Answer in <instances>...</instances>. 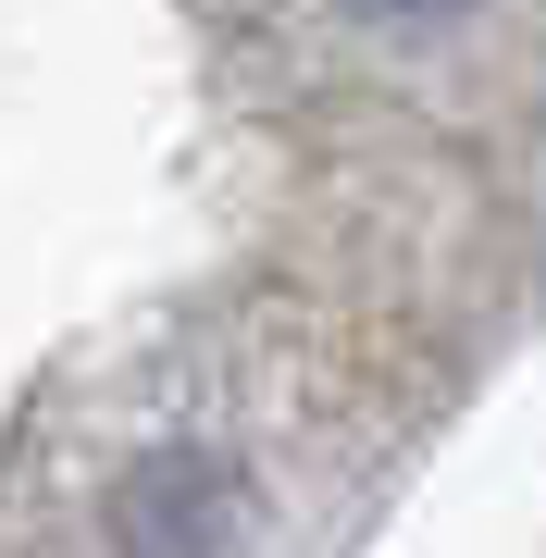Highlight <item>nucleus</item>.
Listing matches in <instances>:
<instances>
[{"mask_svg":"<svg viewBox=\"0 0 546 558\" xmlns=\"http://www.w3.org/2000/svg\"><path fill=\"white\" fill-rule=\"evenodd\" d=\"M361 13H385V25H410V13H447V0H361Z\"/></svg>","mask_w":546,"mask_h":558,"instance_id":"f257e3e1","label":"nucleus"}]
</instances>
